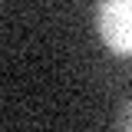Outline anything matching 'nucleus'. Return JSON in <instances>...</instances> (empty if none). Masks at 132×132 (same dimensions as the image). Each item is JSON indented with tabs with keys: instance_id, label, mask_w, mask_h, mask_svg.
Listing matches in <instances>:
<instances>
[{
	"instance_id": "nucleus-1",
	"label": "nucleus",
	"mask_w": 132,
	"mask_h": 132,
	"mask_svg": "<svg viewBox=\"0 0 132 132\" xmlns=\"http://www.w3.org/2000/svg\"><path fill=\"white\" fill-rule=\"evenodd\" d=\"M96 30L112 53L132 56V0H99Z\"/></svg>"
},
{
	"instance_id": "nucleus-2",
	"label": "nucleus",
	"mask_w": 132,
	"mask_h": 132,
	"mask_svg": "<svg viewBox=\"0 0 132 132\" xmlns=\"http://www.w3.org/2000/svg\"><path fill=\"white\" fill-rule=\"evenodd\" d=\"M116 126L119 129H126V132H132V99L119 109V116H116Z\"/></svg>"
}]
</instances>
